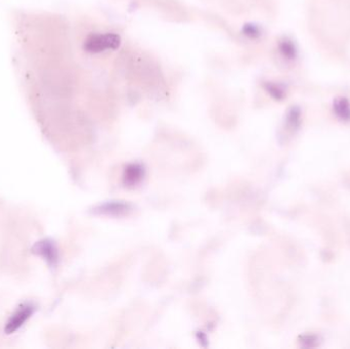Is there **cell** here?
<instances>
[{
    "label": "cell",
    "mask_w": 350,
    "mask_h": 349,
    "mask_svg": "<svg viewBox=\"0 0 350 349\" xmlns=\"http://www.w3.org/2000/svg\"><path fill=\"white\" fill-rule=\"evenodd\" d=\"M121 45V37L114 33L92 34L84 42V49L90 53H100L106 49H117Z\"/></svg>",
    "instance_id": "6da1fadb"
},
{
    "label": "cell",
    "mask_w": 350,
    "mask_h": 349,
    "mask_svg": "<svg viewBox=\"0 0 350 349\" xmlns=\"http://www.w3.org/2000/svg\"><path fill=\"white\" fill-rule=\"evenodd\" d=\"M33 311H34V308L32 305L26 304L23 307H21V309L17 311V313L15 315H13L11 317V319L9 320V322L6 324V327H5L6 334H10V333L16 331L18 328H21L23 326V324L33 314Z\"/></svg>",
    "instance_id": "7a4b0ae2"
},
{
    "label": "cell",
    "mask_w": 350,
    "mask_h": 349,
    "mask_svg": "<svg viewBox=\"0 0 350 349\" xmlns=\"http://www.w3.org/2000/svg\"><path fill=\"white\" fill-rule=\"evenodd\" d=\"M334 113L338 118L344 121L350 120V103L346 98H338L333 104Z\"/></svg>",
    "instance_id": "3957f363"
},
{
    "label": "cell",
    "mask_w": 350,
    "mask_h": 349,
    "mask_svg": "<svg viewBox=\"0 0 350 349\" xmlns=\"http://www.w3.org/2000/svg\"><path fill=\"white\" fill-rule=\"evenodd\" d=\"M279 48H280V51L282 52V54L285 57H287L288 60H294L296 57L297 50H296L294 43L291 40L284 39V40L280 41Z\"/></svg>",
    "instance_id": "277c9868"
},
{
    "label": "cell",
    "mask_w": 350,
    "mask_h": 349,
    "mask_svg": "<svg viewBox=\"0 0 350 349\" xmlns=\"http://www.w3.org/2000/svg\"><path fill=\"white\" fill-rule=\"evenodd\" d=\"M263 86L264 89L269 93V95L276 101H282L286 95L284 88L280 84L274 82H264Z\"/></svg>",
    "instance_id": "5b68a950"
},
{
    "label": "cell",
    "mask_w": 350,
    "mask_h": 349,
    "mask_svg": "<svg viewBox=\"0 0 350 349\" xmlns=\"http://www.w3.org/2000/svg\"><path fill=\"white\" fill-rule=\"evenodd\" d=\"M301 122V111L297 107H293L290 109L287 115V123L292 129H296L299 127Z\"/></svg>",
    "instance_id": "8992f818"
},
{
    "label": "cell",
    "mask_w": 350,
    "mask_h": 349,
    "mask_svg": "<svg viewBox=\"0 0 350 349\" xmlns=\"http://www.w3.org/2000/svg\"><path fill=\"white\" fill-rule=\"evenodd\" d=\"M242 33L251 39H256V38L260 37L261 29L258 25H256L254 23H247L243 26Z\"/></svg>",
    "instance_id": "52a82bcc"
},
{
    "label": "cell",
    "mask_w": 350,
    "mask_h": 349,
    "mask_svg": "<svg viewBox=\"0 0 350 349\" xmlns=\"http://www.w3.org/2000/svg\"><path fill=\"white\" fill-rule=\"evenodd\" d=\"M38 251H40L41 255H43L49 262L54 261L55 259V252L54 248L49 242H42L38 244Z\"/></svg>",
    "instance_id": "ba28073f"
},
{
    "label": "cell",
    "mask_w": 350,
    "mask_h": 349,
    "mask_svg": "<svg viewBox=\"0 0 350 349\" xmlns=\"http://www.w3.org/2000/svg\"><path fill=\"white\" fill-rule=\"evenodd\" d=\"M319 338L316 335H303L300 336V342L306 347H315L317 346Z\"/></svg>",
    "instance_id": "9c48e42d"
}]
</instances>
